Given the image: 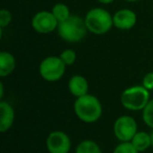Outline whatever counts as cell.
Listing matches in <instances>:
<instances>
[{"label":"cell","instance_id":"cell-4","mask_svg":"<svg viewBox=\"0 0 153 153\" xmlns=\"http://www.w3.org/2000/svg\"><path fill=\"white\" fill-rule=\"evenodd\" d=\"M121 104L124 108L131 111H140L150 101V91L143 85H134L126 88L121 94Z\"/></svg>","mask_w":153,"mask_h":153},{"label":"cell","instance_id":"cell-20","mask_svg":"<svg viewBox=\"0 0 153 153\" xmlns=\"http://www.w3.org/2000/svg\"><path fill=\"white\" fill-rule=\"evenodd\" d=\"M142 85L144 86L146 89H148L149 91L153 90V71L148 72V74L144 76Z\"/></svg>","mask_w":153,"mask_h":153},{"label":"cell","instance_id":"cell-9","mask_svg":"<svg viewBox=\"0 0 153 153\" xmlns=\"http://www.w3.org/2000/svg\"><path fill=\"white\" fill-rule=\"evenodd\" d=\"M113 26L120 30H129L135 26L137 16L135 12L130 9L117 10L112 15Z\"/></svg>","mask_w":153,"mask_h":153},{"label":"cell","instance_id":"cell-3","mask_svg":"<svg viewBox=\"0 0 153 153\" xmlns=\"http://www.w3.org/2000/svg\"><path fill=\"white\" fill-rule=\"evenodd\" d=\"M88 33L94 35H105L113 27L112 15L104 7H92L84 16Z\"/></svg>","mask_w":153,"mask_h":153},{"label":"cell","instance_id":"cell-10","mask_svg":"<svg viewBox=\"0 0 153 153\" xmlns=\"http://www.w3.org/2000/svg\"><path fill=\"white\" fill-rule=\"evenodd\" d=\"M15 122V109L7 101H0V132L9 131Z\"/></svg>","mask_w":153,"mask_h":153},{"label":"cell","instance_id":"cell-1","mask_svg":"<svg viewBox=\"0 0 153 153\" xmlns=\"http://www.w3.org/2000/svg\"><path fill=\"white\" fill-rule=\"evenodd\" d=\"M74 114L80 121L87 124H92L101 119L103 106L101 101L94 94H85L76 98L74 104Z\"/></svg>","mask_w":153,"mask_h":153},{"label":"cell","instance_id":"cell-23","mask_svg":"<svg viewBox=\"0 0 153 153\" xmlns=\"http://www.w3.org/2000/svg\"><path fill=\"white\" fill-rule=\"evenodd\" d=\"M150 137H151V147H153V130L150 132Z\"/></svg>","mask_w":153,"mask_h":153},{"label":"cell","instance_id":"cell-18","mask_svg":"<svg viewBox=\"0 0 153 153\" xmlns=\"http://www.w3.org/2000/svg\"><path fill=\"white\" fill-rule=\"evenodd\" d=\"M113 153H140L131 142H121L113 150Z\"/></svg>","mask_w":153,"mask_h":153},{"label":"cell","instance_id":"cell-24","mask_svg":"<svg viewBox=\"0 0 153 153\" xmlns=\"http://www.w3.org/2000/svg\"><path fill=\"white\" fill-rule=\"evenodd\" d=\"M126 2H130V3H133V2H137V1H140V0H124Z\"/></svg>","mask_w":153,"mask_h":153},{"label":"cell","instance_id":"cell-21","mask_svg":"<svg viewBox=\"0 0 153 153\" xmlns=\"http://www.w3.org/2000/svg\"><path fill=\"white\" fill-rule=\"evenodd\" d=\"M99 3H101V4L103 5H108V4H111V3H113L115 1V0H97Z\"/></svg>","mask_w":153,"mask_h":153},{"label":"cell","instance_id":"cell-13","mask_svg":"<svg viewBox=\"0 0 153 153\" xmlns=\"http://www.w3.org/2000/svg\"><path fill=\"white\" fill-rule=\"evenodd\" d=\"M131 144L135 147L138 152H144L151 147L150 133H147L145 131H137L131 140Z\"/></svg>","mask_w":153,"mask_h":153},{"label":"cell","instance_id":"cell-8","mask_svg":"<svg viewBox=\"0 0 153 153\" xmlns=\"http://www.w3.org/2000/svg\"><path fill=\"white\" fill-rule=\"evenodd\" d=\"M46 149L49 153H69L71 140L67 133L61 130L51 132L46 137Z\"/></svg>","mask_w":153,"mask_h":153},{"label":"cell","instance_id":"cell-5","mask_svg":"<svg viewBox=\"0 0 153 153\" xmlns=\"http://www.w3.org/2000/svg\"><path fill=\"white\" fill-rule=\"evenodd\" d=\"M66 65L59 56H49L43 59L39 65V74L46 82H57L65 74Z\"/></svg>","mask_w":153,"mask_h":153},{"label":"cell","instance_id":"cell-11","mask_svg":"<svg viewBox=\"0 0 153 153\" xmlns=\"http://www.w3.org/2000/svg\"><path fill=\"white\" fill-rule=\"evenodd\" d=\"M88 89L89 85L87 80L81 74H74L68 81V90L76 99L87 94Z\"/></svg>","mask_w":153,"mask_h":153},{"label":"cell","instance_id":"cell-19","mask_svg":"<svg viewBox=\"0 0 153 153\" xmlns=\"http://www.w3.org/2000/svg\"><path fill=\"white\" fill-rule=\"evenodd\" d=\"M12 20H13V16H12V13L9 10L7 9L0 10V27H1V30L9 26L11 24Z\"/></svg>","mask_w":153,"mask_h":153},{"label":"cell","instance_id":"cell-2","mask_svg":"<svg viewBox=\"0 0 153 153\" xmlns=\"http://www.w3.org/2000/svg\"><path fill=\"white\" fill-rule=\"evenodd\" d=\"M59 37L68 43H78L85 38L88 33L85 20L79 15H70L64 21L60 22L57 28Z\"/></svg>","mask_w":153,"mask_h":153},{"label":"cell","instance_id":"cell-22","mask_svg":"<svg viewBox=\"0 0 153 153\" xmlns=\"http://www.w3.org/2000/svg\"><path fill=\"white\" fill-rule=\"evenodd\" d=\"M3 94H4V87H3V83H0V99L2 100Z\"/></svg>","mask_w":153,"mask_h":153},{"label":"cell","instance_id":"cell-12","mask_svg":"<svg viewBox=\"0 0 153 153\" xmlns=\"http://www.w3.org/2000/svg\"><path fill=\"white\" fill-rule=\"evenodd\" d=\"M17 61L13 53L2 51L0 53V76L5 78L15 70Z\"/></svg>","mask_w":153,"mask_h":153},{"label":"cell","instance_id":"cell-7","mask_svg":"<svg viewBox=\"0 0 153 153\" xmlns=\"http://www.w3.org/2000/svg\"><path fill=\"white\" fill-rule=\"evenodd\" d=\"M30 25L38 34L47 35L57 30L59 22L51 11H40L33 16Z\"/></svg>","mask_w":153,"mask_h":153},{"label":"cell","instance_id":"cell-14","mask_svg":"<svg viewBox=\"0 0 153 153\" xmlns=\"http://www.w3.org/2000/svg\"><path fill=\"white\" fill-rule=\"evenodd\" d=\"M51 12L53 13V15L55 16V18L58 20L59 23L62 21H64V20H66L67 18H69L70 15H71L68 5L63 2L56 3V4L51 7Z\"/></svg>","mask_w":153,"mask_h":153},{"label":"cell","instance_id":"cell-16","mask_svg":"<svg viewBox=\"0 0 153 153\" xmlns=\"http://www.w3.org/2000/svg\"><path fill=\"white\" fill-rule=\"evenodd\" d=\"M143 121L148 127L153 129V99H151L143 109Z\"/></svg>","mask_w":153,"mask_h":153},{"label":"cell","instance_id":"cell-15","mask_svg":"<svg viewBox=\"0 0 153 153\" xmlns=\"http://www.w3.org/2000/svg\"><path fill=\"white\" fill-rule=\"evenodd\" d=\"M76 153H102L100 146L91 140H84L78 144Z\"/></svg>","mask_w":153,"mask_h":153},{"label":"cell","instance_id":"cell-17","mask_svg":"<svg viewBox=\"0 0 153 153\" xmlns=\"http://www.w3.org/2000/svg\"><path fill=\"white\" fill-rule=\"evenodd\" d=\"M59 57L61 58V60L64 62V64L66 66H70L72 64H74V62H76V53L71 48H66L60 53Z\"/></svg>","mask_w":153,"mask_h":153},{"label":"cell","instance_id":"cell-6","mask_svg":"<svg viewBox=\"0 0 153 153\" xmlns=\"http://www.w3.org/2000/svg\"><path fill=\"white\" fill-rule=\"evenodd\" d=\"M137 132V123L130 115H122L113 124V133L120 142H131Z\"/></svg>","mask_w":153,"mask_h":153}]
</instances>
